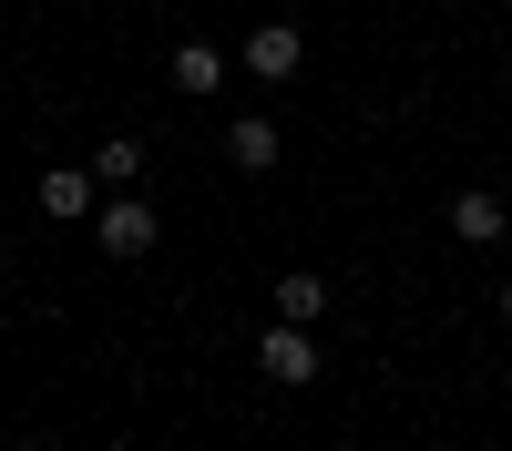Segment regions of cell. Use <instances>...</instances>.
Listing matches in <instances>:
<instances>
[{"label": "cell", "mask_w": 512, "mask_h": 451, "mask_svg": "<svg viewBox=\"0 0 512 451\" xmlns=\"http://www.w3.org/2000/svg\"><path fill=\"white\" fill-rule=\"evenodd\" d=\"M502 318H512V277H502Z\"/></svg>", "instance_id": "30bf717a"}, {"label": "cell", "mask_w": 512, "mask_h": 451, "mask_svg": "<svg viewBox=\"0 0 512 451\" xmlns=\"http://www.w3.org/2000/svg\"><path fill=\"white\" fill-rule=\"evenodd\" d=\"M21 451H52V441H21Z\"/></svg>", "instance_id": "8fae6325"}, {"label": "cell", "mask_w": 512, "mask_h": 451, "mask_svg": "<svg viewBox=\"0 0 512 451\" xmlns=\"http://www.w3.org/2000/svg\"><path fill=\"white\" fill-rule=\"evenodd\" d=\"M226 164H236V175H267V164H277V123L267 113H236L226 123Z\"/></svg>", "instance_id": "8992f818"}, {"label": "cell", "mask_w": 512, "mask_h": 451, "mask_svg": "<svg viewBox=\"0 0 512 451\" xmlns=\"http://www.w3.org/2000/svg\"><path fill=\"white\" fill-rule=\"evenodd\" d=\"M256 369H267L277 390H308V380H318V339H308L297 318H277L267 339H256Z\"/></svg>", "instance_id": "3957f363"}, {"label": "cell", "mask_w": 512, "mask_h": 451, "mask_svg": "<svg viewBox=\"0 0 512 451\" xmlns=\"http://www.w3.org/2000/svg\"><path fill=\"white\" fill-rule=\"evenodd\" d=\"M175 93H226V52H216V41H175Z\"/></svg>", "instance_id": "52a82bcc"}, {"label": "cell", "mask_w": 512, "mask_h": 451, "mask_svg": "<svg viewBox=\"0 0 512 451\" xmlns=\"http://www.w3.org/2000/svg\"><path fill=\"white\" fill-rule=\"evenodd\" d=\"M31 195H41V216H62V226H72V216H93V205H103V185H93V164H52V175H41Z\"/></svg>", "instance_id": "5b68a950"}, {"label": "cell", "mask_w": 512, "mask_h": 451, "mask_svg": "<svg viewBox=\"0 0 512 451\" xmlns=\"http://www.w3.org/2000/svg\"><path fill=\"white\" fill-rule=\"evenodd\" d=\"M144 175V144L134 134H103V154H93V185H134Z\"/></svg>", "instance_id": "9c48e42d"}, {"label": "cell", "mask_w": 512, "mask_h": 451, "mask_svg": "<svg viewBox=\"0 0 512 451\" xmlns=\"http://www.w3.org/2000/svg\"><path fill=\"white\" fill-rule=\"evenodd\" d=\"M502 226H512V205H502L492 185H461V195H451V236H461V246H502Z\"/></svg>", "instance_id": "277c9868"}, {"label": "cell", "mask_w": 512, "mask_h": 451, "mask_svg": "<svg viewBox=\"0 0 512 451\" xmlns=\"http://www.w3.org/2000/svg\"><path fill=\"white\" fill-rule=\"evenodd\" d=\"M236 62L277 93V82H297V72H308V31H297V21H256V31L236 41Z\"/></svg>", "instance_id": "7a4b0ae2"}, {"label": "cell", "mask_w": 512, "mask_h": 451, "mask_svg": "<svg viewBox=\"0 0 512 451\" xmlns=\"http://www.w3.org/2000/svg\"><path fill=\"white\" fill-rule=\"evenodd\" d=\"M318 308H328V277H318V267H287V277H277V318H297V328H308Z\"/></svg>", "instance_id": "ba28073f"}, {"label": "cell", "mask_w": 512, "mask_h": 451, "mask_svg": "<svg viewBox=\"0 0 512 451\" xmlns=\"http://www.w3.org/2000/svg\"><path fill=\"white\" fill-rule=\"evenodd\" d=\"M93 226H103V257H113V267H144L154 246H164V216H154L144 195H103Z\"/></svg>", "instance_id": "6da1fadb"}]
</instances>
